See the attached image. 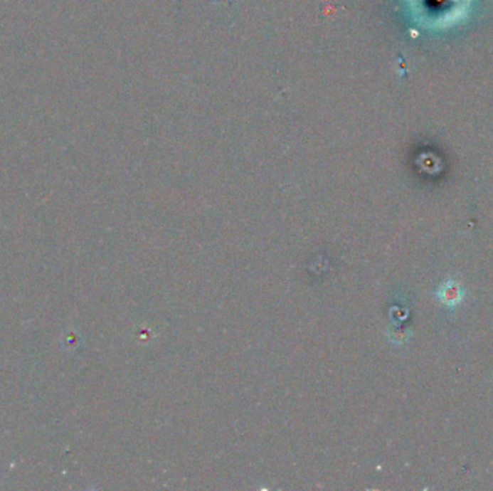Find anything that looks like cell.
Segmentation results:
<instances>
[{
	"instance_id": "6da1fadb",
	"label": "cell",
	"mask_w": 493,
	"mask_h": 491,
	"mask_svg": "<svg viewBox=\"0 0 493 491\" xmlns=\"http://www.w3.org/2000/svg\"><path fill=\"white\" fill-rule=\"evenodd\" d=\"M437 297L443 304H446L449 307H456L463 301L465 291L459 283L449 280L447 283L442 284V287L437 290Z\"/></svg>"
}]
</instances>
